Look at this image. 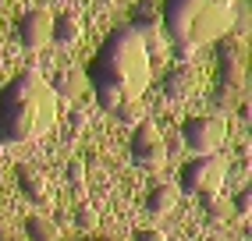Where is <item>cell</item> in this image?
I'll return each mask as SVG.
<instances>
[{
	"label": "cell",
	"instance_id": "obj_11",
	"mask_svg": "<svg viewBox=\"0 0 252 241\" xmlns=\"http://www.w3.org/2000/svg\"><path fill=\"white\" fill-rule=\"evenodd\" d=\"M192 85H195L192 67H189V64H178V67H171V71H167V78H163V92L171 96V99H185V96L192 92Z\"/></svg>",
	"mask_w": 252,
	"mask_h": 241
},
{
	"label": "cell",
	"instance_id": "obj_5",
	"mask_svg": "<svg viewBox=\"0 0 252 241\" xmlns=\"http://www.w3.org/2000/svg\"><path fill=\"white\" fill-rule=\"evenodd\" d=\"M227 178V167L210 152V156H195L181 167V188L189 195H217Z\"/></svg>",
	"mask_w": 252,
	"mask_h": 241
},
{
	"label": "cell",
	"instance_id": "obj_1",
	"mask_svg": "<svg viewBox=\"0 0 252 241\" xmlns=\"http://www.w3.org/2000/svg\"><path fill=\"white\" fill-rule=\"evenodd\" d=\"M93 89L103 103V110L117 114L125 124H139V96L149 85V50L139 32H114L110 43L99 50L89 67Z\"/></svg>",
	"mask_w": 252,
	"mask_h": 241
},
{
	"label": "cell",
	"instance_id": "obj_10",
	"mask_svg": "<svg viewBox=\"0 0 252 241\" xmlns=\"http://www.w3.org/2000/svg\"><path fill=\"white\" fill-rule=\"evenodd\" d=\"M78 36H82V18L78 14L61 11L57 18L50 22V39H54L57 46H71V43H78Z\"/></svg>",
	"mask_w": 252,
	"mask_h": 241
},
{
	"label": "cell",
	"instance_id": "obj_8",
	"mask_svg": "<svg viewBox=\"0 0 252 241\" xmlns=\"http://www.w3.org/2000/svg\"><path fill=\"white\" fill-rule=\"evenodd\" d=\"M14 174H18V188L25 192L29 202H36V206H46V202H50V181H46L43 170L22 163L18 170H14Z\"/></svg>",
	"mask_w": 252,
	"mask_h": 241
},
{
	"label": "cell",
	"instance_id": "obj_12",
	"mask_svg": "<svg viewBox=\"0 0 252 241\" xmlns=\"http://www.w3.org/2000/svg\"><path fill=\"white\" fill-rule=\"evenodd\" d=\"M174 206H178V188L174 184H157L153 192L146 195V210L153 216H167Z\"/></svg>",
	"mask_w": 252,
	"mask_h": 241
},
{
	"label": "cell",
	"instance_id": "obj_7",
	"mask_svg": "<svg viewBox=\"0 0 252 241\" xmlns=\"http://www.w3.org/2000/svg\"><path fill=\"white\" fill-rule=\"evenodd\" d=\"M50 22H54V14L43 11V7H32L22 14L18 22V39L25 50H43L50 43Z\"/></svg>",
	"mask_w": 252,
	"mask_h": 241
},
{
	"label": "cell",
	"instance_id": "obj_15",
	"mask_svg": "<svg viewBox=\"0 0 252 241\" xmlns=\"http://www.w3.org/2000/svg\"><path fill=\"white\" fill-rule=\"evenodd\" d=\"M249 206H252V192H249V188H242V192L231 199V210L238 213V216H245V213H249Z\"/></svg>",
	"mask_w": 252,
	"mask_h": 241
},
{
	"label": "cell",
	"instance_id": "obj_18",
	"mask_svg": "<svg viewBox=\"0 0 252 241\" xmlns=\"http://www.w3.org/2000/svg\"><path fill=\"white\" fill-rule=\"evenodd\" d=\"M75 220H78V227H96V213L93 210H78Z\"/></svg>",
	"mask_w": 252,
	"mask_h": 241
},
{
	"label": "cell",
	"instance_id": "obj_6",
	"mask_svg": "<svg viewBox=\"0 0 252 241\" xmlns=\"http://www.w3.org/2000/svg\"><path fill=\"white\" fill-rule=\"evenodd\" d=\"M171 156V149H167L160 128L153 120H139L135 124V135H131V160H135L142 170H160Z\"/></svg>",
	"mask_w": 252,
	"mask_h": 241
},
{
	"label": "cell",
	"instance_id": "obj_9",
	"mask_svg": "<svg viewBox=\"0 0 252 241\" xmlns=\"http://www.w3.org/2000/svg\"><path fill=\"white\" fill-rule=\"evenodd\" d=\"M242 43L238 39H224L220 46V82L231 85V89H238L242 85Z\"/></svg>",
	"mask_w": 252,
	"mask_h": 241
},
{
	"label": "cell",
	"instance_id": "obj_17",
	"mask_svg": "<svg viewBox=\"0 0 252 241\" xmlns=\"http://www.w3.org/2000/svg\"><path fill=\"white\" fill-rule=\"evenodd\" d=\"M68 178H71V184H82V181H86V167L75 160V163L68 167Z\"/></svg>",
	"mask_w": 252,
	"mask_h": 241
},
{
	"label": "cell",
	"instance_id": "obj_14",
	"mask_svg": "<svg viewBox=\"0 0 252 241\" xmlns=\"http://www.w3.org/2000/svg\"><path fill=\"white\" fill-rule=\"evenodd\" d=\"M54 92H61L64 99H75L82 92V71H61L54 75V85H50Z\"/></svg>",
	"mask_w": 252,
	"mask_h": 241
},
{
	"label": "cell",
	"instance_id": "obj_4",
	"mask_svg": "<svg viewBox=\"0 0 252 241\" xmlns=\"http://www.w3.org/2000/svg\"><path fill=\"white\" fill-rule=\"evenodd\" d=\"M227 139V124L224 117H213V114H203V117H189L181 124V142L189 146L195 156H210L224 146Z\"/></svg>",
	"mask_w": 252,
	"mask_h": 241
},
{
	"label": "cell",
	"instance_id": "obj_2",
	"mask_svg": "<svg viewBox=\"0 0 252 241\" xmlns=\"http://www.w3.org/2000/svg\"><path fill=\"white\" fill-rule=\"evenodd\" d=\"M57 120V96L39 71L18 75L0 92V139H36Z\"/></svg>",
	"mask_w": 252,
	"mask_h": 241
},
{
	"label": "cell",
	"instance_id": "obj_16",
	"mask_svg": "<svg viewBox=\"0 0 252 241\" xmlns=\"http://www.w3.org/2000/svg\"><path fill=\"white\" fill-rule=\"evenodd\" d=\"M135 241H167V234H163V231H157V227H139Z\"/></svg>",
	"mask_w": 252,
	"mask_h": 241
},
{
	"label": "cell",
	"instance_id": "obj_3",
	"mask_svg": "<svg viewBox=\"0 0 252 241\" xmlns=\"http://www.w3.org/2000/svg\"><path fill=\"white\" fill-rule=\"evenodd\" d=\"M234 0H167V25L181 43H206L227 32Z\"/></svg>",
	"mask_w": 252,
	"mask_h": 241
},
{
	"label": "cell",
	"instance_id": "obj_13",
	"mask_svg": "<svg viewBox=\"0 0 252 241\" xmlns=\"http://www.w3.org/2000/svg\"><path fill=\"white\" fill-rule=\"evenodd\" d=\"M25 234H29L32 241H61L57 223H54V220H46V216H39V213L25 216Z\"/></svg>",
	"mask_w": 252,
	"mask_h": 241
}]
</instances>
